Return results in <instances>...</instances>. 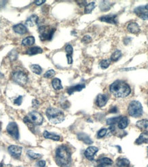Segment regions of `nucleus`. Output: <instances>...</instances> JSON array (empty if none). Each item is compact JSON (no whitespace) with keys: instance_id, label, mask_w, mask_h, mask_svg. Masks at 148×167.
I'll list each match as a JSON object with an SVG mask.
<instances>
[{"instance_id":"obj_1","label":"nucleus","mask_w":148,"mask_h":167,"mask_svg":"<svg viewBox=\"0 0 148 167\" xmlns=\"http://www.w3.org/2000/svg\"><path fill=\"white\" fill-rule=\"evenodd\" d=\"M55 161L60 167H70L71 164V152L67 145H60L56 149Z\"/></svg>"},{"instance_id":"obj_2","label":"nucleus","mask_w":148,"mask_h":167,"mask_svg":"<svg viewBox=\"0 0 148 167\" xmlns=\"http://www.w3.org/2000/svg\"><path fill=\"white\" fill-rule=\"evenodd\" d=\"M110 92L117 98H124L131 93L130 86L123 80H116L110 85Z\"/></svg>"},{"instance_id":"obj_3","label":"nucleus","mask_w":148,"mask_h":167,"mask_svg":"<svg viewBox=\"0 0 148 167\" xmlns=\"http://www.w3.org/2000/svg\"><path fill=\"white\" fill-rule=\"evenodd\" d=\"M46 116L47 119L53 124H59L64 120V114L60 109L53 108H47L46 110Z\"/></svg>"},{"instance_id":"obj_4","label":"nucleus","mask_w":148,"mask_h":167,"mask_svg":"<svg viewBox=\"0 0 148 167\" xmlns=\"http://www.w3.org/2000/svg\"><path fill=\"white\" fill-rule=\"evenodd\" d=\"M128 112L130 117L137 118L141 117L143 114V106L138 101H132L128 107Z\"/></svg>"},{"instance_id":"obj_5","label":"nucleus","mask_w":148,"mask_h":167,"mask_svg":"<svg viewBox=\"0 0 148 167\" xmlns=\"http://www.w3.org/2000/svg\"><path fill=\"white\" fill-rule=\"evenodd\" d=\"M56 29L51 27L49 26L42 25L39 27V32L40 34V38L41 41H51L52 39Z\"/></svg>"},{"instance_id":"obj_6","label":"nucleus","mask_w":148,"mask_h":167,"mask_svg":"<svg viewBox=\"0 0 148 167\" xmlns=\"http://www.w3.org/2000/svg\"><path fill=\"white\" fill-rule=\"evenodd\" d=\"M12 80L19 85L24 86L28 82V76L22 71H16L12 74Z\"/></svg>"},{"instance_id":"obj_7","label":"nucleus","mask_w":148,"mask_h":167,"mask_svg":"<svg viewBox=\"0 0 148 167\" xmlns=\"http://www.w3.org/2000/svg\"><path fill=\"white\" fill-rule=\"evenodd\" d=\"M28 117L35 125H41L43 122V117L41 113L37 111H32L28 114Z\"/></svg>"},{"instance_id":"obj_8","label":"nucleus","mask_w":148,"mask_h":167,"mask_svg":"<svg viewBox=\"0 0 148 167\" xmlns=\"http://www.w3.org/2000/svg\"><path fill=\"white\" fill-rule=\"evenodd\" d=\"M6 131L15 140H19V131L18 125L15 122H11L8 125Z\"/></svg>"},{"instance_id":"obj_9","label":"nucleus","mask_w":148,"mask_h":167,"mask_svg":"<svg viewBox=\"0 0 148 167\" xmlns=\"http://www.w3.org/2000/svg\"><path fill=\"white\" fill-rule=\"evenodd\" d=\"M134 12L141 19L148 20V4L136 7L134 10Z\"/></svg>"},{"instance_id":"obj_10","label":"nucleus","mask_w":148,"mask_h":167,"mask_svg":"<svg viewBox=\"0 0 148 167\" xmlns=\"http://www.w3.org/2000/svg\"><path fill=\"white\" fill-rule=\"evenodd\" d=\"M8 151L11 156L15 159H19L22 153V147L17 145H10L8 148Z\"/></svg>"},{"instance_id":"obj_11","label":"nucleus","mask_w":148,"mask_h":167,"mask_svg":"<svg viewBox=\"0 0 148 167\" xmlns=\"http://www.w3.org/2000/svg\"><path fill=\"white\" fill-rule=\"evenodd\" d=\"M99 149L96 147H93V146H91L89 147L86 149V151H84V156L86 157V159H88L89 160L93 161L94 160L95 155L97 153H98Z\"/></svg>"},{"instance_id":"obj_12","label":"nucleus","mask_w":148,"mask_h":167,"mask_svg":"<svg viewBox=\"0 0 148 167\" xmlns=\"http://www.w3.org/2000/svg\"><path fill=\"white\" fill-rule=\"evenodd\" d=\"M100 20L101 21L113 24V25H116L118 23V19H117V16L116 14H108V15L102 16L100 18Z\"/></svg>"},{"instance_id":"obj_13","label":"nucleus","mask_w":148,"mask_h":167,"mask_svg":"<svg viewBox=\"0 0 148 167\" xmlns=\"http://www.w3.org/2000/svg\"><path fill=\"white\" fill-rule=\"evenodd\" d=\"M98 167H109L113 164V161L107 157H103L97 161Z\"/></svg>"},{"instance_id":"obj_14","label":"nucleus","mask_w":148,"mask_h":167,"mask_svg":"<svg viewBox=\"0 0 148 167\" xmlns=\"http://www.w3.org/2000/svg\"><path fill=\"white\" fill-rule=\"evenodd\" d=\"M108 100H109V97H108L107 95H104V94H100L97 97L96 99L97 106L100 107V108H102V107L106 106Z\"/></svg>"},{"instance_id":"obj_15","label":"nucleus","mask_w":148,"mask_h":167,"mask_svg":"<svg viewBox=\"0 0 148 167\" xmlns=\"http://www.w3.org/2000/svg\"><path fill=\"white\" fill-rule=\"evenodd\" d=\"M12 28L15 32L19 34H24L28 32V28L24 24H17V25L13 26Z\"/></svg>"},{"instance_id":"obj_16","label":"nucleus","mask_w":148,"mask_h":167,"mask_svg":"<svg viewBox=\"0 0 148 167\" xmlns=\"http://www.w3.org/2000/svg\"><path fill=\"white\" fill-rule=\"evenodd\" d=\"M136 127L143 132L148 133V120L142 119L136 122Z\"/></svg>"},{"instance_id":"obj_17","label":"nucleus","mask_w":148,"mask_h":167,"mask_svg":"<svg viewBox=\"0 0 148 167\" xmlns=\"http://www.w3.org/2000/svg\"><path fill=\"white\" fill-rule=\"evenodd\" d=\"M77 138H78V140H81V141H82L84 143L86 144H93V142L91 140V138L86 134H85V133H78L77 135Z\"/></svg>"},{"instance_id":"obj_18","label":"nucleus","mask_w":148,"mask_h":167,"mask_svg":"<svg viewBox=\"0 0 148 167\" xmlns=\"http://www.w3.org/2000/svg\"><path fill=\"white\" fill-rule=\"evenodd\" d=\"M130 162L126 157H119L116 160V166L117 167H130Z\"/></svg>"},{"instance_id":"obj_19","label":"nucleus","mask_w":148,"mask_h":167,"mask_svg":"<svg viewBox=\"0 0 148 167\" xmlns=\"http://www.w3.org/2000/svg\"><path fill=\"white\" fill-rule=\"evenodd\" d=\"M127 30H128L129 32L132 34H138L140 32V30H141L138 24L135 23V22H132V23H129L128 27H127Z\"/></svg>"},{"instance_id":"obj_20","label":"nucleus","mask_w":148,"mask_h":167,"mask_svg":"<svg viewBox=\"0 0 148 167\" xmlns=\"http://www.w3.org/2000/svg\"><path fill=\"white\" fill-rule=\"evenodd\" d=\"M85 88L84 84H77V85L70 86L69 88L67 89V93L69 95H72V94L75 93V92H80L82 90Z\"/></svg>"},{"instance_id":"obj_21","label":"nucleus","mask_w":148,"mask_h":167,"mask_svg":"<svg viewBox=\"0 0 148 167\" xmlns=\"http://www.w3.org/2000/svg\"><path fill=\"white\" fill-rule=\"evenodd\" d=\"M65 52L67 54V62L69 65H71L73 63V58H72V54H73V49L71 45L68 44L67 46L65 47Z\"/></svg>"},{"instance_id":"obj_22","label":"nucleus","mask_w":148,"mask_h":167,"mask_svg":"<svg viewBox=\"0 0 148 167\" xmlns=\"http://www.w3.org/2000/svg\"><path fill=\"white\" fill-rule=\"evenodd\" d=\"M43 136H44L45 138H47V139H51L52 140H54V141H59L60 140V136L59 135H57L54 133H51L47 132V131H45L43 132Z\"/></svg>"},{"instance_id":"obj_23","label":"nucleus","mask_w":148,"mask_h":167,"mask_svg":"<svg viewBox=\"0 0 148 167\" xmlns=\"http://www.w3.org/2000/svg\"><path fill=\"white\" fill-rule=\"evenodd\" d=\"M43 53V49H41L40 47L36 46V47H32L28 49L26 51V54L29 56H34L36 54H39Z\"/></svg>"},{"instance_id":"obj_24","label":"nucleus","mask_w":148,"mask_h":167,"mask_svg":"<svg viewBox=\"0 0 148 167\" xmlns=\"http://www.w3.org/2000/svg\"><path fill=\"white\" fill-rule=\"evenodd\" d=\"M135 143L136 144H140L143 143H147L148 144V133L143 132L142 134L140 135L139 137L136 140Z\"/></svg>"},{"instance_id":"obj_25","label":"nucleus","mask_w":148,"mask_h":167,"mask_svg":"<svg viewBox=\"0 0 148 167\" xmlns=\"http://www.w3.org/2000/svg\"><path fill=\"white\" fill-rule=\"evenodd\" d=\"M38 21H39V16L36 14H32L28 18V19L26 20V24L30 27H32L36 24L38 23Z\"/></svg>"},{"instance_id":"obj_26","label":"nucleus","mask_w":148,"mask_h":167,"mask_svg":"<svg viewBox=\"0 0 148 167\" xmlns=\"http://www.w3.org/2000/svg\"><path fill=\"white\" fill-rule=\"evenodd\" d=\"M129 123V120L127 117H121L120 119L117 123L118 127L120 129H124L128 127Z\"/></svg>"},{"instance_id":"obj_27","label":"nucleus","mask_w":148,"mask_h":167,"mask_svg":"<svg viewBox=\"0 0 148 167\" xmlns=\"http://www.w3.org/2000/svg\"><path fill=\"white\" fill-rule=\"evenodd\" d=\"M35 38L34 36H28L24 38L22 41V45L24 46H31L35 44Z\"/></svg>"},{"instance_id":"obj_28","label":"nucleus","mask_w":148,"mask_h":167,"mask_svg":"<svg viewBox=\"0 0 148 167\" xmlns=\"http://www.w3.org/2000/svg\"><path fill=\"white\" fill-rule=\"evenodd\" d=\"M52 84L53 88H54L55 90H56V91H59V90L62 89V83L60 79H58V78L53 79V80L52 82Z\"/></svg>"},{"instance_id":"obj_29","label":"nucleus","mask_w":148,"mask_h":167,"mask_svg":"<svg viewBox=\"0 0 148 167\" xmlns=\"http://www.w3.org/2000/svg\"><path fill=\"white\" fill-rule=\"evenodd\" d=\"M122 54L120 50H116L115 52H114V53L112 54L111 57V61L112 62H116L118 61L119 59L121 58Z\"/></svg>"},{"instance_id":"obj_30","label":"nucleus","mask_w":148,"mask_h":167,"mask_svg":"<svg viewBox=\"0 0 148 167\" xmlns=\"http://www.w3.org/2000/svg\"><path fill=\"white\" fill-rule=\"evenodd\" d=\"M95 7V3L93 2V1L88 3V4L85 5L84 13L85 14H90V13L93 10Z\"/></svg>"},{"instance_id":"obj_31","label":"nucleus","mask_w":148,"mask_h":167,"mask_svg":"<svg viewBox=\"0 0 148 167\" xmlns=\"http://www.w3.org/2000/svg\"><path fill=\"white\" fill-rule=\"evenodd\" d=\"M30 69H31L32 71L34 73V74H35L37 75H41V74H42V71H43L42 68H41L39 65H32L31 66H30Z\"/></svg>"},{"instance_id":"obj_32","label":"nucleus","mask_w":148,"mask_h":167,"mask_svg":"<svg viewBox=\"0 0 148 167\" xmlns=\"http://www.w3.org/2000/svg\"><path fill=\"white\" fill-rule=\"evenodd\" d=\"M100 9H101L102 11H107L109 10L111 7V4L109 1H103L100 3Z\"/></svg>"},{"instance_id":"obj_33","label":"nucleus","mask_w":148,"mask_h":167,"mask_svg":"<svg viewBox=\"0 0 148 167\" xmlns=\"http://www.w3.org/2000/svg\"><path fill=\"white\" fill-rule=\"evenodd\" d=\"M120 118L121 117H117L108 119L106 120V124L110 125V126H111V125H115V124H116V123H118Z\"/></svg>"},{"instance_id":"obj_34","label":"nucleus","mask_w":148,"mask_h":167,"mask_svg":"<svg viewBox=\"0 0 148 167\" xmlns=\"http://www.w3.org/2000/svg\"><path fill=\"white\" fill-rule=\"evenodd\" d=\"M27 155H28V157L33 159H39L42 157V155L41 154L34 153V152L32 151L31 150H28L27 151Z\"/></svg>"},{"instance_id":"obj_35","label":"nucleus","mask_w":148,"mask_h":167,"mask_svg":"<svg viewBox=\"0 0 148 167\" xmlns=\"http://www.w3.org/2000/svg\"><path fill=\"white\" fill-rule=\"evenodd\" d=\"M111 60H102L100 63V67L103 69H107L108 67L110 66V65H111Z\"/></svg>"},{"instance_id":"obj_36","label":"nucleus","mask_w":148,"mask_h":167,"mask_svg":"<svg viewBox=\"0 0 148 167\" xmlns=\"http://www.w3.org/2000/svg\"><path fill=\"white\" fill-rule=\"evenodd\" d=\"M106 133H107V129H106V128H102V129H100V130L98 131V135H97V137H98V138H104V137L106 135Z\"/></svg>"},{"instance_id":"obj_37","label":"nucleus","mask_w":148,"mask_h":167,"mask_svg":"<svg viewBox=\"0 0 148 167\" xmlns=\"http://www.w3.org/2000/svg\"><path fill=\"white\" fill-rule=\"evenodd\" d=\"M55 74H56L55 71L51 69V70L47 71V72L45 73V74H44V77L45 78H52L55 76Z\"/></svg>"},{"instance_id":"obj_38","label":"nucleus","mask_w":148,"mask_h":167,"mask_svg":"<svg viewBox=\"0 0 148 167\" xmlns=\"http://www.w3.org/2000/svg\"><path fill=\"white\" fill-rule=\"evenodd\" d=\"M91 40H92V38L90 36L86 35L83 37L82 39V42L84 43H90L91 41Z\"/></svg>"},{"instance_id":"obj_39","label":"nucleus","mask_w":148,"mask_h":167,"mask_svg":"<svg viewBox=\"0 0 148 167\" xmlns=\"http://www.w3.org/2000/svg\"><path fill=\"white\" fill-rule=\"evenodd\" d=\"M46 162L45 160H39L37 162L36 167H45Z\"/></svg>"},{"instance_id":"obj_40","label":"nucleus","mask_w":148,"mask_h":167,"mask_svg":"<svg viewBox=\"0 0 148 167\" xmlns=\"http://www.w3.org/2000/svg\"><path fill=\"white\" fill-rule=\"evenodd\" d=\"M22 100H23V97L22 96H19L16 99H15L14 103L17 106H20L22 103Z\"/></svg>"},{"instance_id":"obj_41","label":"nucleus","mask_w":148,"mask_h":167,"mask_svg":"<svg viewBox=\"0 0 148 167\" xmlns=\"http://www.w3.org/2000/svg\"><path fill=\"white\" fill-rule=\"evenodd\" d=\"M118 112V108H117V106H113V108H111L109 110V113H117Z\"/></svg>"},{"instance_id":"obj_42","label":"nucleus","mask_w":148,"mask_h":167,"mask_svg":"<svg viewBox=\"0 0 148 167\" xmlns=\"http://www.w3.org/2000/svg\"><path fill=\"white\" fill-rule=\"evenodd\" d=\"M35 4L37 5H42L43 3H44L45 2V0H40V1H35Z\"/></svg>"},{"instance_id":"obj_43","label":"nucleus","mask_w":148,"mask_h":167,"mask_svg":"<svg viewBox=\"0 0 148 167\" xmlns=\"http://www.w3.org/2000/svg\"><path fill=\"white\" fill-rule=\"evenodd\" d=\"M6 1H0V8H1L4 5V4L6 3Z\"/></svg>"},{"instance_id":"obj_44","label":"nucleus","mask_w":148,"mask_h":167,"mask_svg":"<svg viewBox=\"0 0 148 167\" xmlns=\"http://www.w3.org/2000/svg\"><path fill=\"white\" fill-rule=\"evenodd\" d=\"M0 167H2V164H1V163L0 164Z\"/></svg>"},{"instance_id":"obj_45","label":"nucleus","mask_w":148,"mask_h":167,"mask_svg":"<svg viewBox=\"0 0 148 167\" xmlns=\"http://www.w3.org/2000/svg\"><path fill=\"white\" fill-rule=\"evenodd\" d=\"M147 155H148V147H147Z\"/></svg>"},{"instance_id":"obj_46","label":"nucleus","mask_w":148,"mask_h":167,"mask_svg":"<svg viewBox=\"0 0 148 167\" xmlns=\"http://www.w3.org/2000/svg\"><path fill=\"white\" fill-rule=\"evenodd\" d=\"M147 167H148V165H147Z\"/></svg>"}]
</instances>
